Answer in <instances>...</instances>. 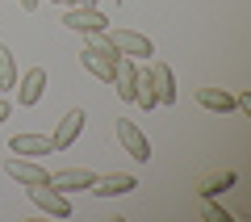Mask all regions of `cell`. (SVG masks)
<instances>
[{
    "instance_id": "1",
    "label": "cell",
    "mask_w": 251,
    "mask_h": 222,
    "mask_svg": "<svg viewBox=\"0 0 251 222\" xmlns=\"http://www.w3.org/2000/svg\"><path fill=\"white\" fill-rule=\"evenodd\" d=\"M105 34L117 55H130V59H151L155 55V42L147 34H138V29H105Z\"/></svg>"
},
{
    "instance_id": "2",
    "label": "cell",
    "mask_w": 251,
    "mask_h": 222,
    "mask_svg": "<svg viewBox=\"0 0 251 222\" xmlns=\"http://www.w3.org/2000/svg\"><path fill=\"white\" fill-rule=\"evenodd\" d=\"M117 142H122L126 155H134L138 164H151V139H147L130 117H117Z\"/></svg>"
},
{
    "instance_id": "3",
    "label": "cell",
    "mask_w": 251,
    "mask_h": 222,
    "mask_svg": "<svg viewBox=\"0 0 251 222\" xmlns=\"http://www.w3.org/2000/svg\"><path fill=\"white\" fill-rule=\"evenodd\" d=\"M29 201H34L42 214H50V218H72L67 193H59V189H50V185H29Z\"/></svg>"
},
{
    "instance_id": "4",
    "label": "cell",
    "mask_w": 251,
    "mask_h": 222,
    "mask_svg": "<svg viewBox=\"0 0 251 222\" xmlns=\"http://www.w3.org/2000/svg\"><path fill=\"white\" fill-rule=\"evenodd\" d=\"M63 26L75 29V34H100V29H109V17L100 9H84V4H72V9L63 13Z\"/></svg>"
},
{
    "instance_id": "5",
    "label": "cell",
    "mask_w": 251,
    "mask_h": 222,
    "mask_svg": "<svg viewBox=\"0 0 251 222\" xmlns=\"http://www.w3.org/2000/svg\"><path fill=\"white\" fill-rule=\"evenodd\" d=\"M4 172H9L13 180H17V185H46V180H50V172L42 168V164L34 160V155H17V160H4Z\"/></svg>"
},
{
    "instance_id": "6",
    "label": "cell",
    "mask_w": 251,
    "mask_h": 222,
    "mask_svg": "<svg viewBox=\"0 0 251 222\" xmlns=\"http://www.w3.org/2000/svg\"><path fill=\"white\" fill-rule=\"evenodd\" d=\"M84 122H88V117H84V109H67V113L59 117V126H54V134H50V147H54V151H67V147L80 139Z\"/></svg>"
},
{
    "instance_id": "7",
    "label": "cell",
    "mask_w": 251,
    "mask_h": 222,
    "mask_svg": "<svg viewBox=\"0 0 251 222\" xmlns=\"http://www.w3.org/2000/svg\"><path fill=\"white\" fill-rule=\"evenodd\" d=\"M17 105H38L42 101V92H46V67H29L25 76L17 80Z\"/></svg>"
},
{
    "instance_id": "8",
    "label": "cell",
    "mask_w": 251,
    "mask_h": 222,
    "mask_svg": "<svg viewBox=\"0 0 251 222\" xmlns=\"http://www.w3.org/2000/svg\"><path fill=\"white\" fill-rule=\"evenodd\" d=\"M147 76H151V84H155V97H159V105H176V76H172V67L163 59H155L151 63V71H147Z\"/></svg>"
},
{
    "instance_id": "9",
    "label": "cell",
    "mask_w": 251,
    "mask_h": 222,
    "mask_svg": "<svg viewBox=\"0 0 251 222\" xmlns=\"http://www.w3.org/2000/svg\"><path fill=\"white\" fill-rule=\"evenodd\" d=\"M92 180H97V172H88V168H63V172H50L46 185L59 189V193H80V189H88Z\"/></svg>"
},
{
    "instance_id": "10",
    "label": "cell",
    "mask_w": 251,
    "mask_h": 222,
    "mask_svg": "<svg viewBox=\"0 0 251 222\" xmlns=\"http://www.w3.org/2000/svg\"><path fill=\"white\" fill-rule=\"evenodd\" d=\"M88 189H92L97 197H122V193H134L138 180L130 176V172H109V176H97Z\"/></svg>"
},
{
    "instance_id": "11",
    "label": "cell",
    "mask_w": 251,
    "mask_h": 222,
    "mask_svg": "<svg viewBox=\"0 0 251 222\" xmlns=\"http://www.w3.org/2000/svg\"><path fill=\"white\" fill-rule=\"evenodd\" d=\"M113 84H117V97L134 105V84H138V67H134V59H130V55H117V63H113Z\"/></svg>"
},
{
    "instance_id": "12",
    "label": "cell",
    "mask_w": 251,
    "mask_h": 222,
    "mask_svg": "<svg viewBox=\"0 0 251 222\" xmlns=\"http://www.w3.org/2000/svg\"><path fill=\"white\" fill-rule=\"evenodd\" d=\"M80 63H84V71H88V76H97L100 84H113V63H117V55H100V51H84L80 55Z\"/></svg>"
},
{
    "instance_id": "13",
    "label": "cell",
    "mask_w": 251,
    "mask_h": 222,
    "mask_svg": "<svg viewBox=\"0 0 251 222\" xmlns=\"http://www.w3.org/2000/svg\"><path fill=\"white\" fill-rule=\"evenodd\" d=\"M9 151L13 155H50V139L46 134H13L9 139Z\"/></svg>"
},
{
    "instance_id": "14",
    "label": "cell",
    "mask_w": 251,
    "mask_h": 222,
    "mask_svg": "<svg viewBox=\"0 0 251 222\" xmlns=\"http://www.w3.org/2000/svg\"><path fill=\"white\" fill-rule=\"evenodd\" d=\"M197 105L201 109H214V113H230L234 109V97L226 88H197Z\"/></svg>"
},
{
    "instance_id": "15",
    "label": "cell",
    "mask_w": 251,
    "mask_h": 222,
    "mask_svg": "<svg viewBox=\"0 0 251 222\" xmlns=\"http://www.w3.org/2000/svg\"><path fill=\"white\" fill-rule=\"evenodd\" d=\"M0 88L4 92L17 88V55H13L9 46H0Z\"/></svg>"
},
{
    "instance_id": "16",
    "label": "cell",
    "mask_w": 251,
    "mask_h": 222,
    "mask_svg": "<svg viewBox=\"0 0 251 222\" xmlns=\"http://www.w3.org/2000/svg\"><path fill=\"white\" fill-rule=\"evenodd\" d=\"M134 105H138V109H155V105H159V97H155V84H151V76H147V71H138V84H134Z\"/></svg>"
},
{
    "instance_id": "17",
    "label": "cell",
    "mask_w": 251,
    "mask_h": 222,
    "mask_svg": "<svg viewBox=\"0 0 251 222\" xmlns=\"http://www.w3.org/2000/svg\"><path fill=\"white\" fill-rule=\"evenodd\" d=\"M205 218L209 222H226V210H222V205H205Z\"/></svg>"
},
{
    "instance_id": "18",
    "label": "cell",
    "mask_w": 251,
    "mask_h": 222,
    "mask_svg": "<svg viewBox=\"0 0 251 222\" xmlns=\"http://www.w3.org/2000/svg\"><path fill=\"white\" fill-rule=\"evenodd\" d=\"M17 4H21V9H25V13H34L38 4H42V0H17Z\"/></svg>"
},
{
    "instance_id": "19",
    "label": "cell",
    "mask_w": 251,
    "mask_h": 222,
    "mask_svg": "<svg viewBox=\"0 0 251 222\" xmlns=\"http://www.w3.org/2000/svg\"><path fill=\"white\" fill-rule=\"evenodd\" d=\"M9 109H13V105H9V101H4V97H0V122L9 117Z\"/></svg>"
},
{
    "instance_id": "20",
    "label": "cell",
    "mask_w": 251,
    "mask_h": 222,
    "mask_svg": "<svg viewBox=\"0 0 251 222\" xmlns=\"http://www.w3.org/2000/svg\"><path fill=\"white\" fill-rule=\"evenodd\" d=\"M72 4H84V9H97V0H72Z\"/></svg>"
},
{
    "instance_id": "21",
    "label": "cell",
    "mask_w": 251,
    "mask_h": 222,
    "mask_svg": "<svg viewBox=\"0 0 251 222\" xmlns=\"http://www.w3.org/2000/svg\"><path fill=\"white\" fill-rule=\"evenodd\" d=\"M50 4H63V0H50Z\"/></svg>"
}]
</instances>
